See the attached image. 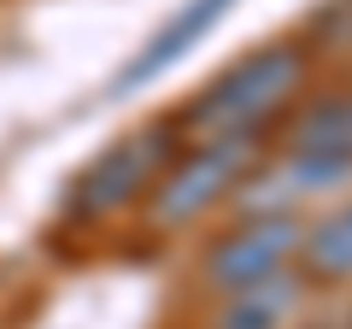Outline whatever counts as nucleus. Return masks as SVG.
<instances>
[{
  "instance_id": "1",
  "label": "nucleus",
  "mask_w": 352,
  "mask_h": 329,
  "mask_svg": "<svg viewBox=\"0 0 352 329\" xmlns=\"http://www.w3.org/2000/svg\"><path fill=\"white\" fill-rule=\"evenodd\" d=\"M311 76H317V53L305 47L300 30L270 36L247 47L235 65H223L212 83H200L176 106V124L188 141L235 136V129H276V118L311 89Z\"/></svg>"
},
{
  "instance_id": "2",
  "label": "nucleus",
  "mask_w": 352,
  "mask_h": 329,
  "mask_svg": "<svg viewBox=\"0 0 352 329\" xmlns=\"http://www.w3.org/2000/svg\"><path fill=\"white\" fill-rule=\"evenodd\" d=\"M270 129H235V136H206V141H188L164 164V177L153 182V194L141 200V229L153 241H176L200 229L212 212H223L229 200L241 194V182L270 159Z\"/></svg>"
},
{
  "instance_id": "3",
  "label": "nucleus",
  "mask_w": 352,
  "mask_h": 329,
  "mask_svg": "<svg viewBox=\"0 0 352 329\" xmlns=\"http://www.w3.org/2000/svg\"><path fill=\"white\" fill-rule=\"evenodd\" d=\"M182 147H188V136L176 124V106L135 124V129H124L71 177V189L59 200V224L65 229H106L118 217L141 212V200L153 194V182L164 177V164Z\"/></svg>"
},
{
  "instance_id": "4",
  "label": "nucleus",
  "mask_w": 352,
  "mask_h": 329,
  "mask_svg": "<svg viewBox=\"0 0 352 329\" xmlns=\"http://www.w3.org/2000/svg\"><path fill=\"white\" fill-rule=\"evenodd\" d=\"M300 241H305V217L300 212H235V224H223L194 259V282L206 300L235 294L247 282L270 277V270L300 265Z\"/></svg>"
},
{
  "instance_id": "5",
  "label": "nucleus",
  "mask_w": 352,
  "mask_h": 329,
  "mask_svg": "<svg viewBox=\"0 0 352 329\" xmlns=\"http://www.w3.org/2000/svg\"><path fill=\"white\" fill-rule=\"evenodd\" d=\"M241 0H182V6H176L170 18H164L159 30H153L147 41H141L135 53H129V65L124 71L112 76V100H135L141 89H153V83H159L164 71H170V65H182L188 59L194 47H200L206 36H212L217 24H223L229 12H235Z\"/></svg>"
},
{
  "instance_id": "6",
  "label": "nucleus",
  "mask_w": 352,
  "mask_h": 329,
  "mask_svg": "<svg viewBox=\"0 0 352 329\" xmlns=\"http://www.w3.org/2000/svg\"><path fill=\"white\" fill-rule=\"evenodd\" d=\"M276 153H317V159H352V83L305 89L270 129Z\"/></svg>"
},
{
  "instance_id": "7",
  "label": "nucleus",
  "mask_w": 352,
  "mask_h": 329,
  "mask_svg": "<svg viewBox=\"0 0 352 329\" xmlns=\"http://www.w3.org/2000/svg\"><path fill=\"white\" fill-rule=\"evenodd\" d=\"M305 300H311V282L300 277V265H288L235 294H217L206 312V329H300Z\"/></svg>"
},
{
  "instance_id": "8",
  "label": "nucleus",
  "mask_w": 352,
  "mask_h": 329,
  "mask_svg": "<svg viewBox=\"0 0 352 329\" xmlns=\"http://www.w3.org/2000/svg\"><path fill=\"white\" fill-rule=\"evenodd\" d=\"M300 277L311 282V288H340V282H352V200L305 217Z\"/></svg>"
},
{
  "instance_id": "9",
  "label": "nucleus",
  "mask_w": 352,
  "mask_h": 329,
  "mask_svg": "<svg viewBox=\"0 0 352 329\" xmlns=\"http://www.w3.org/2000/svg\"><path fill=\"white\" fill-rule=\"evenodd\" d=\"M305 47L317 53V65L323 59H352V0H323V6H311V18L300 24Z\"/></svg>"
}]
</instances>
